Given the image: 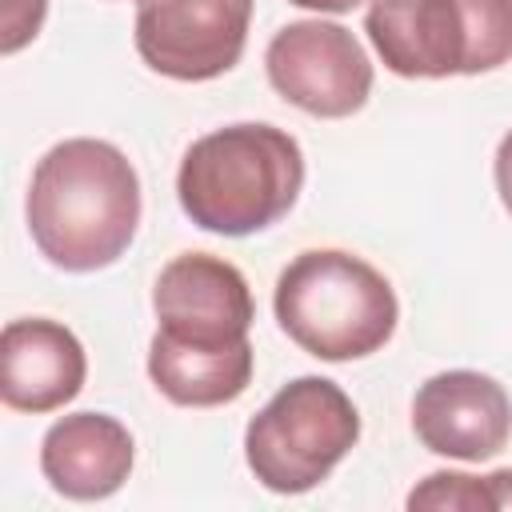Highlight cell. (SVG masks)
<instances>
[{"mask_svg": "<svg viewBox=\"0 0 512 512\" xmlns=\"http://www.w3.org/2000/svg\"><path fill=\"white\" fill-rule=\"evenodd\" d=\"M24 212L48 264L96 272L116 264L136 236L140 176L108 140H60L36 160Z\"/></svg>", "mask_w": 512, "mask_h": 512, "instance_id": "6da1fadb", "label": "cell"}, {"mask_svg": "<svg viewBox=\"0 0 512 512\" xmlns=\"http://www.w3.org/2000/svg\"><path fill=\"white\" fill-rule=\"evenodd\" d=\"M304 188V152L276 124H228L180 160L176 196L184 216L216 236H252L292 212Z\"/></svg>", "mask_w": 512, "mask_h": 512, "instance_id": "7a4b0ae2", "label": "cell"}, {"mask_svg": "<svg viewBox=\"0 0 512 512\" xmlns=\"http://www.w3.org/2000/svg\"><path fill=\"white\" fill-rule=\"evenodd\" d=\"M272 308L292 344L332 364L380 352L400 320V304L384 272L340 248L300 252L280 272Z\"/></svg>", "mask_w": 512, "mask_h": 512, "instance_id": "3957f363", "label": "cell"}, {"mask_svg": "<svg viewBox=\"0 0 512 512\" xmlns=\"http://www.w3.org/2000/svg\"><path fill=\"white\" fill-rule=\"evenodd\" d=\"M364 32L404 80L476 76L512 60V0H372Z\"/></svg>", "mask_w": 512, "mask_h": 512, "instance_id": "277c9868", "label": "cell"}, {"mask_svg": "<svg viewBox=\"0 0 512 512\" xmlns=\"http://www.w3.org/2000/svg\"><path fill=\"white\" fill-rule=\"evenodd\" d=\"M360 412L336 380H288L244 432V460L252 476L280 496H296L328 480V472L356 448Z\"/></svg>", "mask_w": 512, "mask_h": 512, "instance_id": "5b68a950", "label": "cell"}, {"mask_svg": "<svg viewBox=\"0 0 512 512\" xmlns=\"http://www.w3.org/2000/svg\"><path fill=\"white\" fill-rule=\"evenodd\" d=\"M268 84L308 116L340 120L368 104L372 64L360 40L332 20L284 24L264 52Z\"/></svg>", "mask_w": 512, "mask_h": 512, "instance_id": "8992f818", "label": "cell"}, {"mask_svg": "<svg viewBox=\"0 0 512 512\" xmlns=\"http://www.w3.org/2000/svg\"><path fill=\"white\" fill-rule=\"evenodd\" d=\"M252 24V0H136V52L140 60L184 84L224 76Z\"/></svg>", "mask_w": 512, "mask_h": 512, "instance_id": "52a82bcc", "label": "cell"}, {"mask_svg": "<svg viewBox=\"0 0 512 512\" xmlns=\"http://www.w3.org/2000/svg\"><path fill=\"white\" fill-rule=\"evenodd\" d=\"M152 308L160 320L156 332L184 344H240L256 320V304L240 268L208 252H184L168 260L156 276Z\"/></svg>", "mask_w": 512, "mask_h": 512, "instance_id": "ba28073f", "label": "cell"}, {"mask_svg": "<svg viewBox=\"0 0 512 512\" xmlns=\"http://www.w3.org/2000/svg\"><path fill=\"white\" fill-rule=\"evenodd\" d=\"M412 428L428 452L480 464L512 440V400L484 372H436L412 396Z\"/></svg>", "mask_w": 512, "mask_h": 512, "instance_id": "9c48e42d", "label": "cell"}, {"mask_svg": "<svg viewBox=\"0 0 512 512\" xmlns=\"http://www.w3.org/2000/svg\"><path fill=\"white\" fill-rule=\"evenodd\" d=\"M84 344L60 320H12L0 336V396L12 412H56L80 396Z\"/></svg>", "mask_w": 512, "mask_h": 512, "instance_id": "30bf717a", "label": "cell"}, {"mask_svg": "<svg viewBox=\"0 0 512 512\" xmlns=\"http://www.w3.org/2000/svg\"><path fill=\"white\" fill-rule=\"evenodd\" d=\"M132 432L108 412H72L40 440V472L68 500H104L132 472Z\"/></svg>", "mask_w": 512, "mask_h": 512, "instance_id": "8fae6325", "label": "cell"}, {"mask_svg": "<svg viewBox=\"0 0 512 512\" xmlns=\"http://www.w3.org/2000/svg\"><path fill=\"white\" fill-rule=\"evenodd\" d=\"M256 352L248 340L240 344H184L164 332L152 336L148 376L180 408H216L236 400L252 384Z\"/></svg>", "mask_w": 512, "mask_h": 512, "instance_id": "7c38bea8", "label": "cell"}, {"mask_svg": "<svg viewBox=\"0 0 512 512\" xmlns=\"http://www.w3.org/2000/svg\"><path fill=\"white\" fill-rule=\"evenodd\" d=\"M408 508H464V512H496L488 476L468 472H432L408 492Z\"/></svg>", "mask_w": 512, "mask_h": 512, "instance_id": "4fadbf2b", "label": "cell"}, {"mask_svg": "<svg viewBox=\"0 0 512 512\" xmlns=\"http://www.w3.org/2000/svg\"><path fill=\"white\" fill-rule=\"evenodd\" d=\"M44 8H48V0H4V40H0V48L8 56L20 52L40 32Z\"/></svg>", "mask_w": 512, "mask_h": 512, "instance_id": "5bb4252c", "label": "cell"}, {"mask_svg": "<svg viewBox=\"0 0 512 512\" xmlns=\"http://www.w3.org/2000/svg\"><path fill=\"white\" fill-rule=\"evenodd\" d=\"M492 168H496V192H500V200H504V208H508V216H512V132H504Z\"/></svg>", "mask_w": 512, "mask_h": 512, "instance_id": "9a60e30c", "label": "cell"}, {"mask_svg": "<svg viewBox=\"0 0 512 512\" xmlns=\"http://www.w3.org/2000/svg\"><path fill=\"white\" fill-rule=\"evenodd\" d=\"M488 488H492L496 508H512V468H496V472H488Z\"/></svg>", "mask_w": 512, "mask_h": 512, "instance_id": "2e32d148", "label": "cell"}, {"mask_svg": "<svg viewBox=\"0 0 512 512\" xmlns=\"http://www.w3.org/2000/svg\"><path fill=\"white\" fill-rule=\"evenodd\" d=\"M288 4H296V8H312V12H332V16H340V12H352L356 4H364V0H288Z\"/></svg>", "mask_w": 512, "mask_h": 512, "instance_id": "e0dca14e", "label": "cell"}]
</instances>
